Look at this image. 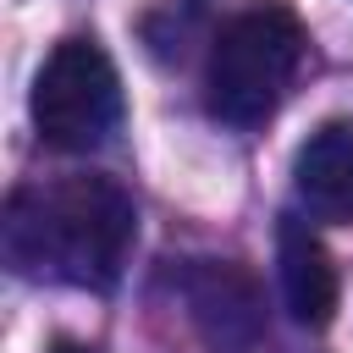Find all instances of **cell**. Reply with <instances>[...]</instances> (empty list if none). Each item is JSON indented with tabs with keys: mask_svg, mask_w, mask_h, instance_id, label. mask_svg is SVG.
<instances>
[{
	"mask_svg": "<svg viewBox=\"0 0 353 353\" xmlns=\"http://www.w3.org/2000/svg\"><path fill=\"white\" fill-rule=\"evenodd\" d=\"M138 232V210L116 176L77 171L39 188H17L6 199L0 248L6 265L28 281H66V287H116L127 248Z\"/></svg>",
	"mask_w": 353,
	"mask_h": 353,
	"instance_id": "1",
	"label": "cell"
},
{
	"mask_svg": "<svg viewBox=\"0 0 353 353\" xmlns=\"http://www.w3.org/2000/svg\"><path fill=\"white\" fill-rule=\"evenodd\" d=\"M298 66H303V22L276 0L248 6L210 39L204 105L226 127H259L287 99Z\"/></svg>",
	"mask_w": 353,
	"mask_h": 353,
	"instance_id": "2",
	"label": "cell"
},
{
	"mask_svg": "<svg viewBox=\"0 0 353 353\" xmlns=\"http://www.w3.org/2000/svg\"><path fill=\"white\" fill-rule=\"evenodd\" d=\"M33 127L50 149L83 154L94 143H105L121 121V77L110 66V55L94 39H61L50 50V61L33 77Z\"/></svg>",
	"mask_w": 353,
	"mask_h": 353,
	"instance_id": "3",
	"label": "cell"
},
{
	"mask_svg": "<svg viewBox=\"0 0 353 353\" xmlns=\"http://www.w3.org/2000/svg\"><path fill=\"white\" fill-rule=\"evenodd\" d=\"M188 314L215 353H254L265 336V298L237 259H193L182 276Z\"/></svg>",
	"mask_w": 353,
	"mask_h": 353,
	"instance_id": "4",
	"label": "cell"
},
{
	"mask_svg": "<svg viewBox=\"0 0 353 353\" xmlns=\"http://www.w3.org/2000/svg\"><path fill=\"white\" fill-rule=\"evenodd\" d=\"M292 193L314 221L353 226V121H325L292 160Z\"/></svg>",
	"mask_w": 353,
	"mask_h": 353,
	"instance_id": "5",
	"label": "cell"
},
{
	"mask_svg": "<svg viewBox=\"0 0 353 353\" xmlns=\"http://www.w3.org/2000/svg\"><path fill=\"white\" fill-rule=\"evenodd\" d=\"M276 265H281V298L298 325H331L336 314V265L325 243L309 232V221H281L276 232Z\"/></svg>",
	"mask_w": 353,
	"mask_h": 353,
	"instance_id": "6",
	"label": "cell"
},
{
	"mask_svg": "<svg viewBox=\"0 0 353 353\" xmlns=\"http://www.w3.org/2000/svg\"><path fill=\"white\" fill-rule=\"evenodd\" d=\"M50 353H94V347H83V342H66V336H61V342H55Z\"/></svg>",
	"mask_w": 353,
	"mask_h": 353,
	"instance_id": "7",
	"label": "cell"
}]
</instances>
